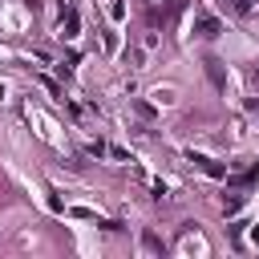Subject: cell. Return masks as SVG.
Here are the masks:
<instances>
[{"mask_svg": "<svg viewBox=\"0 0 259 259\" xmlns=\"http://www.w3.org/2000/svg\"><path fill=\"white\" fill-rule=\"evenodd\" d=\"M142 247H146L150 255H162V239H158L154 231H146V235H142Z\"/></svg>", "mask_w": 259, "mask_h": 259, "instance_id": "cell-3", "label": "cell"}, {"mask_svg": "<svg viewBox=\"0 0 259 259\" xmlns=\"http://www.w3.org/2000/svg\"><path fill=\"white\" fill-rule=\"evenodd\" d=\"M194 32H198V36H219V32H223V24H219L214 16H206V12H202V16L194 20Z\"/></svg>", "mask_w": 259, "mask_h": 259, "instance_id": "cell-2", "label": "cell"}, {"mask_svg": "<svg viewBox=\"0 0 259 259\" xmlns=\"http://www.w3.org/2000/svg\"><path fill=\"white\" fill-rule=\"evenodd\" d=\"M239 206H243V198H227L223 202V214H239Z\"/></svg>", "mask_w": 259, "mask_h": 259, "instance_id": "cell-7", "label": "cell"}, {"mask_svg": "<svg viewBox=\"0 0 259 259\" xmlns=\"http://www.w3.org/2000/svg\"><path fill=\"white\" fill-rule=\"evenodd\" d=\"M77 28H81V16L69 8V12H65V36H77Z\"/></svg>", "mask_w": 259, "mask_h": 259, "instance_id": "cell-4", "label": "cell"}, {"mask_svg": "<svg viewBox=\"0 0 259 259\" xmlns=\"http://www.w3.org/2000/svg\"><path fill=\"white\" fill-rule=\"evenodd\" d=\"M109 16H113V20H121V16H125V4H121V0H113V8H109Z\"/></svg>", "mask_w": 259, "mask_h": 259, "instance_id": "cell-8", "label": "cell"}, {"mask_svg": "<svg viewBox=\"0 0 259 259\" xmlns=\"http://www.w3.org/2000/svg\"><path fill=\"white\" fill-rule=\"evenodd\" d=\"M190 162L202 170V174H210V178H227V166H219V162H210L206 154H190Z\"/></svg>", "mask_w": 259, "mask_h": 259, "instance_id": "cell-1", "label": "cell"}, {"mask_svg": "<svg viewBox=\"0 0 259 259\" xmlns=\"http://www.w3.org/2000/svg\"><path fill=\"white\" fill-rule=\"evenodd\" d=\"M206 73H210V81H214V85H223V69H219V61H214V57L206 61Z\"/></svg>", "mask_w": 259, "mask_h": 259, "instance_id": "cell-5", "label": "cell"}, {"mask_svg": "<svg viewBox=\"0 0 259 259\" xmlns=\"http://www.w3.org/2000/svg\"><path fill=\"white\" fill-rule=\"evenodd\" d=\"M85 150H89V154H93V158H101V154H109V146H105V142H89V146H85Z\"/></svg>", "mask_w": 259, "mask_h": 259, "instance_id": "cell-6", "label": "cell"}]
</instances>
